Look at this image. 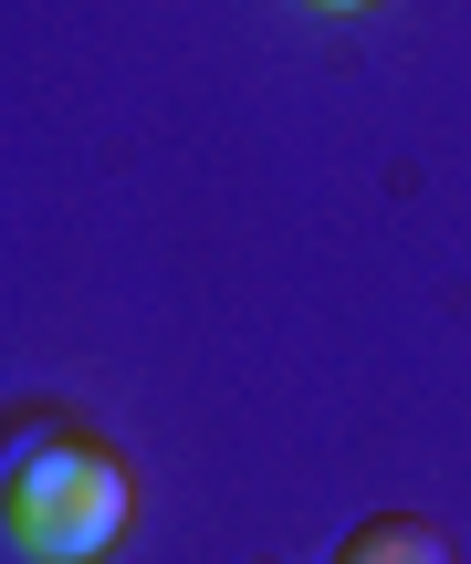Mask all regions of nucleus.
Here are the masks:
<instances>
[{
  "label": "nucleus",
  "mask_w": 471,
  "mask_h": 564,
  "mask_svg": "<svg viewBox=\"0 0 471 564\" xmlns=\"http://www.w3.org/2000/svg\"><path fill=\"white\" fill-rule=\"evenodd\" d=\"M137 523V470L95 429H32L0 481V533L21 564H95Z\"/></svg>",
  "instance_id": "1"
},
{
  "label": "nucleus",
  "mask_w": 471,
  "mask_h": 564,
  "mask_svg": "<svg viewBox=\"0 0 471 564\" xmlns=\"http://www.w3.org/2000/svg\"><path fill=\"white\" fill-rule=\"evenodd\" d=\"M335 564H451V533L419 523V512H377V523H356Z\"/></svg>",
  "instance_id": "2"
},
{
  "label": "nucleus",
  "mask_w": 471,
  "mask_h": 564,
  "mask_svg": "<svg viewBox=\"0 0 471 564\" xmlns=\"http://www.w3.org/2000/svg\"><path fill=\"white\" fill-rule=\"evenodd\" d=\"M314 11H367V0H314Z\"/></svg>",
  "instance_id": "3"
}]
</instances>
